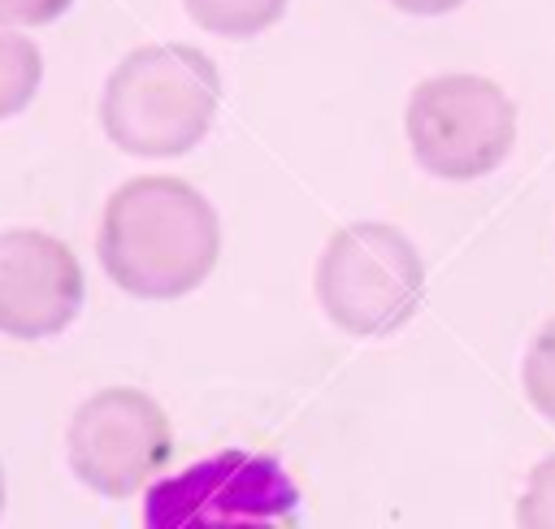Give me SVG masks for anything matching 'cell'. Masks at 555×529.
<instances>
[{"mask_svg": "<svg viewBox=\"0 0 555 529\" xmlns=\"http://www.w3.org/2000/svg\"><path fill=\"white\" fill-rule=\"evenodd\" d=\"M95 256L126 295L178 299L217 269L221 221L191 182L143 173L108 195Z\"/></svg>", "mask_w": 555, "mask_h": 529, "instance_id": "obj_1", "label": "cell"}, {"mask_svg": "<svg viewBox=\"0 0 555 529\" xmlns=\"http://www.w3.org/2000/svg\"><path fill=\"white\" fill-rule=\"evenodd\" d=\"M221 74L191 43H147L126 52L100 95V126L130 156H182L217 121Z\"/></svg>", "mask_w": 555, "mask_h": 529, "instance_id": "obj_2", "label": "cell"}, {"mask_svg": "<svg viewBox=\"0 0 555 529\" xmlns=\"http://www.w3.org/2000/svg\"><path fill=\"white\" fill-rule=\"evenodd\" d=\"M425 295L416 243L386 221H356L330 234L317 260V304L351 338H382L412 321Z\"/></svg>", "mask_w": 555, "mask_h": 529, "instance_id": "obj_3", "label": "cell"}, {"mask_svg": "<svg viewBox=\"0 0 555 529\" xmlns=\"http://www.w3.org/2000/svg\"><path fill=\"white\" fill-rule=\"evenodd\" d=\"M403 130L425 173L468 182L494 173L516 147V104L481 74H434L408 95Z\"/></svg>", "mask_w": 555, "mask_h": 529, "instance_id": "obj_4", "label": "cell"}, {"mask_svg": "<svg viewBox=\"0 0 555 529\" xmlns=\"http://www.w3.org/2000/svg\"><path fill=\"white\" fill-rule=\"evenodd\" d=\"M299 490L273 455L217 451L143 494L147 529H221V525H295Z\"/></svg>", "mask_w": 555, "mask_h": 529, "instance_id": "obj_5", "label": "cell"}, {"mask_svg": "<svg viewBox=\"0 0 555 529\" xmlns=\"http://www.w3.org/2000/svg\"><path fill=\"white\" fill-rule=\"evenodd\" d=\"M69 473L104 494L126 499L147 486L173 455V429L165 408L139 386H104L82 399L65 429Z\"/></svg>", "mask_w": 555, "mask_h": 529, "instance_id": "obj_6", "label": "cell"}, {"mask_svg": "<svg viewBox=\"0 0 555 529\" xmlns=\"http://www.w3.org/2000/svg\"><path fill=\"white\" fill-rule=\"evenodd\" d=\"M87 282L78 256L43 230H0V334L39 343L82 312Z\"/></svg>", "mask_w": 555, "mask_h": 529, "instance_id": "obj_7", "label": "cell"}, {"mask_svg": "<svg viewBox=\"0 0 555 529\" xmlns=\"http://www.w3.org/2000/svg\"><path fill=\"white\" fill-rule=\"evenodd\" d=\"M43 82V56L30 35L0 22V117L22 113Z\"/></svg>", "mask_w": 555, "mask_h": 529, "instance_id": "obj_8", "label": "cell"}, {"mask_svg": "<svg viewBox=\"0 0 555 529\" xmlns=\"http://www.w3.org/2000/svg\"><path fill=\"white\" fill-rule=\"evenodd\" d=\"M186 13L212 30V35H225V39H251L260 30H269L291 0H182Z\"/></svg>", "mask_w": 555, "mask_h": 529, "instance_id": "obj_9", "label": "cell"}, {"mask_svg": "<svg viewBox=\"0 0 555 529\" xmlns=\"http://www.w3.org/2000/svg\"><path fill=\"white\" fill-rule=\"evenodd\" d=\"M520 382H525V399L546 421H555V317L529 338L525 364H520Z\"/></svg>", "mask_w": 555, "mask_h": 529, "instance_id": "obj_10", "label": "cell"}, {"mask_svg": "<svg viewBox=\"0 0 555 529\" xmlns=\"http://www.w3.org/2000/svg\"><path fill=\"white\" fill-rule=\"evenodd\" d=\"M516 525L525 529H555V451L533 464L520 499H516Z\"/></svg>", "mask_w": 555, "mask_h": 529, "instance_id": "obj_11", "label": "cell"}, {"mask_svg": "<svg viewBox=\"0 0 555 529\" xmlns=\"http://www.w3.org/2000/svg\"><path fill=\"white\" fill-rule=\"evenodd\" d=\"M74 0H0V22L17 26H48L56 22Z\"/></svg>", "mask_w": 555, "mask_h": 529, "instance_id": "obj_12", "label": "cell"}, {"mask_svg": "<svg viewBox=\"0 0 555 529\" xmlns=\"http://www.w3.org/2000/svg\"><path fill=\"white\" fill-rule=\"evenodd\" d=\"M399 13H412V17H438V13H451L460 9L464 0H390Z\"/></svg>", "mask_w": 555, "mask_h": 529, "instance_id": "obj_13", "label": "cell"}, {"mask_svg": "<svg viewBox=\"0 0 555 529\" xmlns=\"http://www.w3.org/2000/svg\"><path fill=\"white\" fill-rule=\"evenodd\" d=\"M0 512H4V468H0Z\"/></svg>", "mask_w": 555, "mask_h": 529, "instance_id": "obj_14", "label": "cell"}]
</instances>
